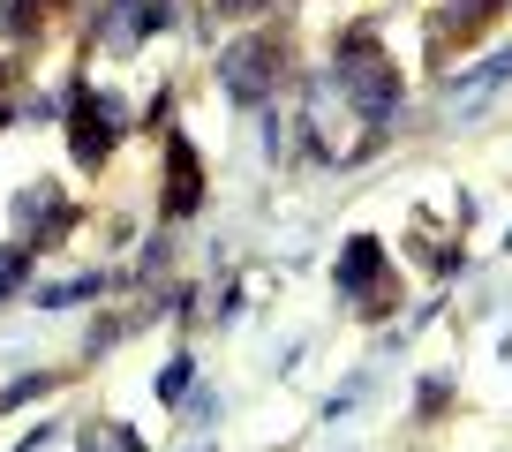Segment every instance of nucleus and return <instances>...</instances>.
<instances>
[{"mask_svg":"<svg viewBox=\"0 0 512 452\" xmlns=\"http://www.w3.org/2000/svg\"><path fill=\"white\" fill-rule=\"evenodd\" d=\"M166 166H174V189H166V211H174V219H181V211H189L196 196H204V174H196L189 144H174V159H166Z\"/></svg>","mask_w":512,"mask_h":452,"instance_id":"f257e3e1","label":"nucleus"}]
</instances>
